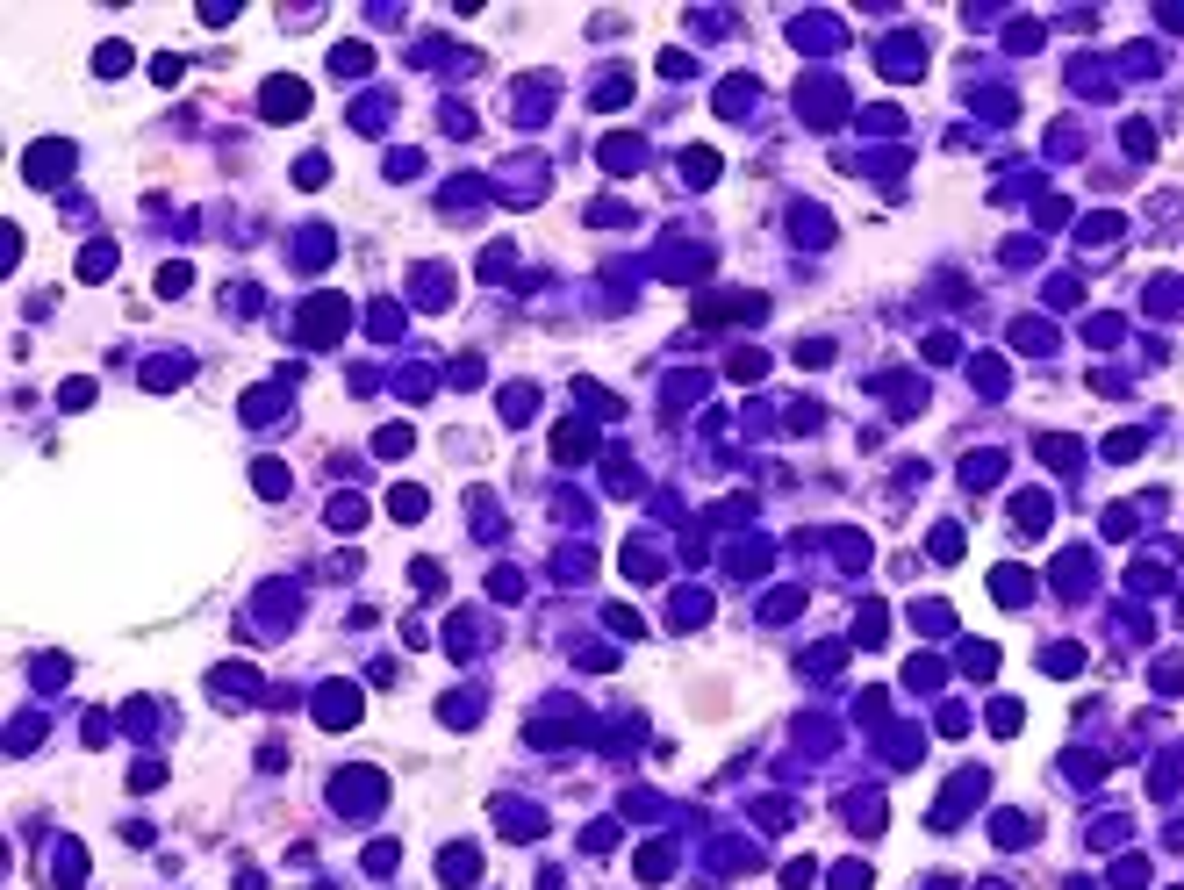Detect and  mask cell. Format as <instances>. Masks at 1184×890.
I'll return each mask as SVG.
<instances>
[{
  "mask_svg": "<svg viewBox=\"0 0 1184 890\" xmlns=\"http://www.w3.org/2000/svg\"><path fill=\"white\" fill-rule=\"evenodd\" d=\"M338 330H345V301L338 295H316L309 309H301V338H309V345H338Z\"/></svg>",
  "mask_w": 1184,
  "mask_h": 890,
  "instance_id": "1",
  "label": "cell"
},
{
  "mask_svg": "<svg viewBox=\"0 0 1184 890\" xmlns=\"http://www.w3.org/2000/svg\"><path fill=\"white\" fill-rule=\"evenodd\" d=\"M22 166H29V187H58V180H65V166H72V151H65V144H36Z\"/></svg>",
  "mask_w": 1184,
  "mask_h": 890,
  "instance_id": "2",
  "label": "cell"
},
{
  "mask_svg": "<svg viewBox=\"0 0 1184 890\" xmlns=\"http://www.w3.org/2000/svg\"><path fill=\"white\" fill-rule=\"evenodd\" d=\"M316 718H323V725H352V718H359V696H352V683H323V696H316Z\"/></svg>",
  "mask_w": 1184,
  "mask_h": 890,
  "instance_id": "3",
  "label": "cell"
},
{
  "mask_svg": "<svg viewBox=\"0 0 1184 890\" xmlns=\"http://www.w3.org/2000/svg\"><path fill=\"white\" fill-rule=\"evenodd\" d=\"M301 108H309V87H301V80H273V87H266V115H273V122H295Z\"/></svg>",
  "mask_w": 1184,
  "mask_h": 890,
  "instance_id": "4",
  "label": "cell"
},
{
  "mask_svg": "<svg viewBox=\"0 0 1184 890\" xmlns=\"http://www.w3.org/2000/svg\"><path fill=\"white\" fill-rule=\"evenodd\" d=\"M438 876H445L453 890H467L474 876H482V855H474V847H445V862H438Z\"/></svg>",
  "mask_w": 1184,
  "mask_h": 890,
  "instance_id": "5",
  "label": "cell"
},
{
  "mask_svg": "<svg viewBox=\"0 0 1184 890\" xmlns=\"http://www.w3.org/2000/svg\"><path fill=\"white\" fill-rule=\"evenodd\" d=\"M639 876H646V884L675 876V847H668V840H646V847H639Z\"/></svg>",
  "mask_w": 1184,
  "mask_h": 890,
  "instance_id": "6",
  "label": "cell"
},
{
  "mask_svg": "<svg viewBox=\"0 0 1184 890\" xmlns=\"http://www.w3.org/2000/svg\"><path fill=\"white\" fill-rule=\"evenodd\" d=\"M330 524H338V531H359V524H367V502H359V495H338V502H330Z\"/></svg>",
  "mask_w": 1184,
  "mask_h": 890,
  "instance_id": "7",
  "label": "cell"
},
{
  "mask_svg": "<svg viewBox=\"0 0 1184 890\" xmlns=\"http://www.w3.org/2000/svg\"><path fill=\"white\" fill-rule=\"evenodd\" d=\"M80 273H87V281L115 273V244H87V252H80Z\"/></svg>",
  "mask_w": 1184,
  "mask_h": 890,
  "instance_id": "8",
  "label": "cell"
},
{
  "mask_svg": "<svg viewBox=\"0 0 1184 890\" xmlns=\"http://www.w3.org/2000/svg\"><path fill=\"white\" fill-rule=\"evenodd\" d=\"M388 510L402 517V524H416V517H424V489H395V495H388Z\"/></svg>",
  "mask_w": 1184,
  "mask_h": 890,
  "instance_id": "9",
  "label": "cell"
},
{
  "mask_svg": "<svg viewBox=\"0 0 1184 890\" xmlns=\"http://www.w3.org/2000/svg\"><path fill=\"white\" fill-rule=\"evenodd\" d=\"M330 65H338L345 80H359V72H367V43H338V58H330Z\"/></svg>",
  "mask_w": 1184,
  "mask_h": 890,
  "instance_id": "10",
  "label": "cell"
},
{
  "mask_svg": "<svg viewBox=\"0 0 1184 890\" xmlns=\"http://www.w3.org/2000/svg\"><path fill=\"white\" fill-rule=\"evenodd\" d=\"M323 180H330V158H316V151H309V158L295 166V187H323Z\"/></svg>",
  "mask_w": 1184,
  "mask_h": 890,
  "instance_id": "11",
  "label": "cell"
},
{
  "mask_svg": "<svg viewBox=\"0 0 1184 890\" xmlns=\"http://www.w3.org/2000/svg\"><path fill=\"white\" fill-rule=\"evenodd\" d=\"M94 65L108 72V80H115V72H129V51H122V43H100V51H94Z\"/></svg>",
  "mask_w": 1184,
  "mask_h": 890,
  "instance_id": "12",
  "label": "cell"
},
{
  "mask_svg": "<svg viewBox=\"0 0 1184 890\" xmlns=\"http://www.w3.org/2000/svg\"><path fill=\"white\" fill-rule=\"evenodd\" d=\"M1134 453H1141L1134 431H1112V438H1105V460H1134Z\"/></svg>",
  "mask_w": 1184,
  "mask_h": 890,
  "instance_id": "13",
  "label": "cell"
},
{
  "mask_svg": "<svg viewBox=\"0 0 1184 890\" xmlns=\"http://www.w3.org/2000/svg\"><path fill=\"white\" fill-rule=\"evenodd\" d=\"M367 869L388 876V869H395V840H374V847H367Z\"/></svg>",
  "mask_w": 1184,
  "mask_h": 890,
  "instance_id": "14",
  "label": "cell"
},
{
  "mask_svg": "<svg viewBox=\"0 0 1184 890\" xmlns=\"http://www.w3.org/2000/svg\"><path fill=\"white\" fill-rule=\"evenodd\" d=\"M833 890H869V869H862V862H847V869H833Z\"/></svg>",
  "mask_w": 1184,
  "mask_h": 890,
  "instance_id": "15",
  "label": "cell"
},
{
  "mask_svg": "<svg viewBox=\"0 0 1184 890\" xmlns=\"http://www.w3.org/2000/svg\"><path fill=\"white\" fill-rule=\"evenodd\" d=\"M187 281H195L187 266H166V273H158V295H187Z\"/></svg>",
  "mask_w": 1184,
  "mask_h": 890,
  "instance_id": "16",
  "label": "cell"
},
{
  "mask_svg": "<svg viewBox=\"0 0 1184 890\" xmlns=\"http://www.w3.org/2000/svg\"><path fill=\"white\" fill-rule=\"evenodd\" d=\"M58 402H65V409H87V402H94V381H65V396H58Z\"/></svg>",
  "mask_w": 1184,
  "mask_h": 890,
  "instance_id": "17",
  "label": "cell"
}]
</instances>
